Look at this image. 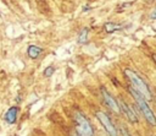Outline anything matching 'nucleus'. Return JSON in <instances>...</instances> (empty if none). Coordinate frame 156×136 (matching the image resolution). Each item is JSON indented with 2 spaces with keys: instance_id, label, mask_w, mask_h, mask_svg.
Here are the masks:
<instances>
[{
  "instance_id": "2",
  "label": "nucleus",
  "mask_w": 156,
  "mask_h": 136,
  "mask_svg": "<svg viewBox=\"0 0 156 136\" xmlns=\"http://www.w3.org/2000/svg\"><path fill=\"white\" fill-rule=\"evenodd\" d=\"M130 93H132V96L134 97V99H135V102H136L139 109L141 110V113H143V115L145 116V119L147 120V123L151 124L152 126H155V125H156V116H155L154 111L151 110V108L149 107V104L146 103V99H145L138 91H135L134 88H130Z\"/></svg>"
},
{
  "instance_id": "6",
  "label": "nucleus",
  "mask_w": 156,
  "mask_h": 136,
  "mask_svg": "<svg viewBox=\"0 0 156 136\" xmlns=\"http://www.w3.org/2000/svg\"><path fill=\"white\" fill-rule=\"evenodd\" d=\"M118 105H119V108L122 109V111L126 114V116H127V118H128L130 121H133V123H136V121H138V119H136L135 114L133 113L132 108H129V107L126 104V102H124V100H119Z\"/></svg>"
},
{
  "instance_id": "1",
  "label": "nucleus",
  "mask_w": 156,
  "mask_h": 136,
  "mask_svg": "<svg viewBox=\"0 0 156 136\" xmlns=\"http://www.w3.org/2000/svg\"><path fill=\"white\" fill-rule=\"evenodd\" d=\"M124 75L127 76V78L129 80V82L133 85V88L135 91H138L146 100H150L151 99V92H150L149 86L146 85V82L135 71H133L130 69H126L124 70Z\"/></svg>"
},
{
  "instance_id": "11",
  "label": "nucleus",
  "mask_w": 156,
  "mask_h": 136,
  "mask_svg": "<svg viewBox=\"0 0 156 136\" xmlns=\"http://www.w3.org/2000/svg\"><path fill=\"white\" fill-rule=\"evenodd\" d=\"M105 28H106V31H107V32H111V31H115L113 28H116V26H115L113 23H106Z\"/></svg>"
},
{
  "instance_id": "5",
  "label": "nucleus",
  "mask_w": 156,
  "mask_h": 136,
  "mask_svg": "<svg viewBox=\"0 0 156 136\" xmlns=\"http://www.w3.org/2000/svg\"><path fill=\"white\" fill-rule=\"evenodd\" d=\"M101 93H102V98H104V100H105V103L108 105V108H111L113 111H116V113H119V105H118V103H117V100L105 89V88H101Z\"/></svg>"
},
{
  "instance_id": "14",
  "label": "nucleus",
  "mask_w": 156,
  "mask_h": 136,
  "mask_svg": "<svg viewBox=\"0 0 156 136\" xmlns=\"http://www.w3.org/2000/svg\"><path fill=\"white\" fill-rule=\"evenodd\" d=\"M74 136H79V135H74Z\"/></svg>"
},
{
  "instance_id": "9",
  "label": "nucleus",
  "mask_w": 156,
  "mask_h": 136,
  "mask_svg": "<svg viewBox=\"0 0 156 136\" xmlns=\"http://www.w3.org/2000/svg\"><path fill=\"white\" fill-rule=\"evenodd\" d=\"M87 36H88V29L84 28V29L80 32V34H79L78 42H79V43H85V42H87Z\"/></svg>"
},
{
  "instance_id": "3",
  "label": "nucleus",
  "mask_w": 156,
  "mask_h": 136,
  "mask_svg": "<svg viewBox=\"0 0 156 136\" xmlns=\"http://www.w3.org/2000/svg\"><path fill=\"white\" fill-rule=\"evenodd\" d=\"M74 120L77 124V132L79 136H93V127L84 114L76 111L74 113Z\"/></svg>"
},
{
  "instance_id": "7",
  "label": "nucleus",
  "mask_w": 156,
  "mask_h": 136,
  "mask_svg": "<svg viewBox=\"0 0 156 136\" xmlns=\"http://www.w3.org/2000/svg\"><path fill=\"white\" fill-rule=\"evenodd\" d=\"M16 116H17V108L16 107H11L5 114V120L9 124H13L16 121Z\"/></svg>"
},
{
  "instance_id": "4",
  "label": "nucleus",
  "mask_w": 156,
  "mask_h": 136,
  "mask_svg": "<svg viewBox=\"0 0 156 136\" xmlns=\"http://www.w3.org/2000/svg\"><path fill=\"white\" fill-rule=\"evenodd\" d=\"M96 118L99 119L100 124L102 125V127L105 129V131H106L110 136H117V131H116V129H115L112 121L110 120V118L107 116L106 113L99 110V111H96Z\"/></svg>"
},
{
  "instance_id": "10",
  "label": "nucleus",
  "mask_w": 156,
  "mask_h": 136,
  "mask_svg": "<svg viewBox=\"0 0 156 136\" xmlns=\"http://www.w3.org/2000/svg\"><path fill=\"white\" fill-rule=\"evenodd\" d=\"M55 72V67L54 66H48L45 70H44V76L45 77H51Z\"/></svg>"
},
{
  "instance_id": "8",
  "label": "nucleus",
  "mask_w": 156,
  "mask_h": 136,
  "mask_svg": "<svg viewBox=\"0 0 156 136\" xmlns=\"http://www.w3.org/2000/svg\"><path fill=\"white\" fill-rule=\"evenodd\" d=\"M40 53H41V49H40L39 47H37V45H29L28 49H27V54H28V56L32 58V59L38 58Z\"/></svg>"
},
{
  "instance_id": "13",
  "label": "nucleus",
  "mask_w": 156,
  "mask_h": 136,
  "mask_svg": "<svg viewBox=\"0 0 156 136\" xmlns=\"http://www.w3.org/2000/svg\"><path fill=\"white\" fill-rule=\"evenodd\" d=\"M151 18H156V7H155V10L151 12Z\"/></svg>"
},
{
  "instance_id": "12",
  "label": "nucleus",
  "mask_w": 156,
  "mask_h": 136,
  "mask_svg": "<svg viewBox=\"0 0 156 136\" xmlns=\"http://www.w3.org/2000/svg\"><path fill=\"white\" fill-rule=\"evenodd\" d=\"M121 131H122V136H130V135H129V132H128L126 129H122Z\"/></svg>"
}]
</instances>
